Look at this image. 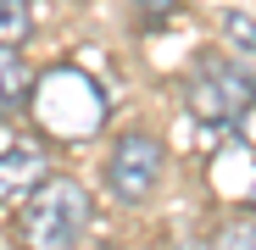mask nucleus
I'll list each match as a JSON object with an SVG mask.
<instances>
[{
	"label": "nucleus",
	"instance_id": "1",
	"mask_svg": "<svg viewBox=\"0 0 256 250\" xmlns=\"http://www.w3.org/2000/svg\"><path fill=\"white\" fill-rule=\"evenodd\" d=\"M28 106H34L39 122H45V134H62V139L95 134L100 117H106V100H100V89H95V78L78 72V67H50V72H39Z\"/></svg>",
	"mask_w": 256,
	"mask_h": 250
},
{
	"label": "nucleus",
	"instance_id": "2",
	"mask_svg": "<svg viewBox=\"0 0 256 250\" xmlns=\"http://www.w3.org/2000/svg\"><path fill=\"white\" fill-rule=\"evenodd\" d=\"M90 228V195L72 178H45L28 200H22V239L34 250H62L78 245Z\"/></svg>",
	"mask_w": 256,
	"mask_h": 250
},
{
	"label": "nucleus",
	"instance_id": "3",
	"mask_svg": "<svg viewBox=\"0 0 256 250\" xmlns=\"http://www.w3.org/2000/svg\"><path fill=\"white\" fill-rule=\"evenodd\" d=\"M162 184V145L150 134H122L112 145V161H106V189L122 200V206H145Z\"/></svg>",
	"mask_w": 256,
	"mask_h": 250
},
{
	"label": "nucleus",
	"instance_id": "4",
	"mask_svg": "<svg viewBox=\"0 0 256 250\" xmlns=\"http://www.w3.org/2000/svg\"><path fill=\"white\" fill-rule=\"evenodd\" d=\"M256 100V78L250 72H240V67H223V61H212L206 72H200V83L190 89V111L195 117H234V111H245Z\"/></svg>",
	"mask_w": 256,
	"mask_h": 250
},
{
	"label": "nucleus",
	"instance_id": "5",
	"mask_svg": "<svg viewBox=\"0 0 256 250\" xmlns=\"http://www.w3.org/2000/svg\"><path fill=\"white\" fill-rule=\"evenodd\" d=\"M50 178V156L39 150V145H6L0 150V206H17V200H28L39 184Z\"/></svg>",
	"mask_w": 256,
	"mask_h": 250
},
{
	"label": "nucleus",
	"instance_id": "6",
	"mask_svg": "<svg viewBox=\"0 0 256 250\" xmlns=\"http://www.w3.org/2000/svg\"><path fill=\"white\" fill-rule=\"evenodd\" d=\"M34 67L22 56V45H0V117H17L28 111V95H34Z\"/></svg>",
	"mask_w": 256,
	"mask_h": 250
},
{
	"label": "nucleus",
	"instance_id": "7",
	"mask_svg": "<svg viewBox=\"0 0 256 250\" xmlns=\"http://www.w3.org/2000/svg\"><path fill=\"white\" fill-rule=\"evenodd\" d=\"M34 33V6L28 0H0V45H22Z\"/></svg>",
	"mask_w": 256,
	"mask_h": 250
},
{
	"label": "nucleus",
	"instance_id": "8",
	"mask_svg": "<svg viewBox=\"0 0 256 250\" xmlns=\"http://www.w3.org/2000/svg\"><path fill=\"white\" fill-rule=\"evenodd\" d=\"M223 39H228L234 50L256 56V17H245V11H223Z\"/></svg>",
	"mask_w": 256,
	"mask_h": 250
},
{
	"label": "nucleus",
	"instance_id": "9",
	"mask_svg": "<svg viewBox=\"0 0 256 250\" xmlns=\"http://www.w3.org/2000/svg\"><path fill=\"white\" fill-rule=\"evenodd\" d=\"M218 245H256V223H228L218 234Z\"/></svg>",
	"mask_w": 256,
	"mask_h": 250
},
{
	"label": "nucleus",
	"instance_id": "10",
	"mask_svg": "<svg viewBox=\"0 0 256 250\" xmlns=\"http://www.w3.org/2000/svg\"><path fill=\"white\" fill-rule=\"evenodd\" d=\"M234 122H240V139H245V150H256V100H250L245 111H234Z\"/></svg>",
	"mask_w": 256,
	"mask_h": 250
}]
</instances>
